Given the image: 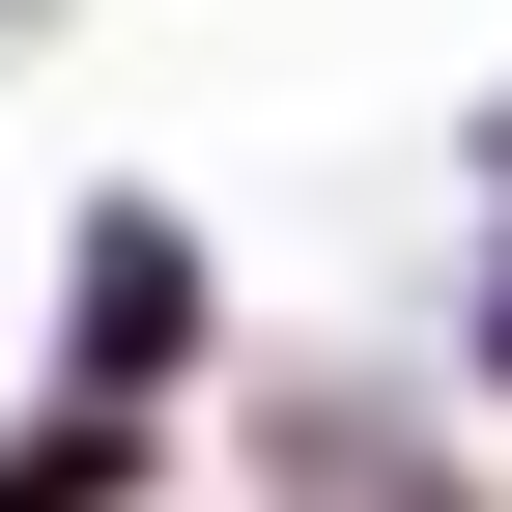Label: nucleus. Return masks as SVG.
Instances as JSON below:
<instances>
[{
  "label": "nucleus",
  "mask_w": 512,
  "mask_h": 512,
  "mask_svg": "<svg viewBox=\"0 0 512 512\" xmlns=\"http://www.w3.org/2000/svg\"><path fill=\"white\" fill-rule=\"evenodd\" d=\"M57 370H86V399H114V370H200V228H171V200H86V285H57Z\"/></svg>",
  "instance_id": "1"
}]
</instances>
